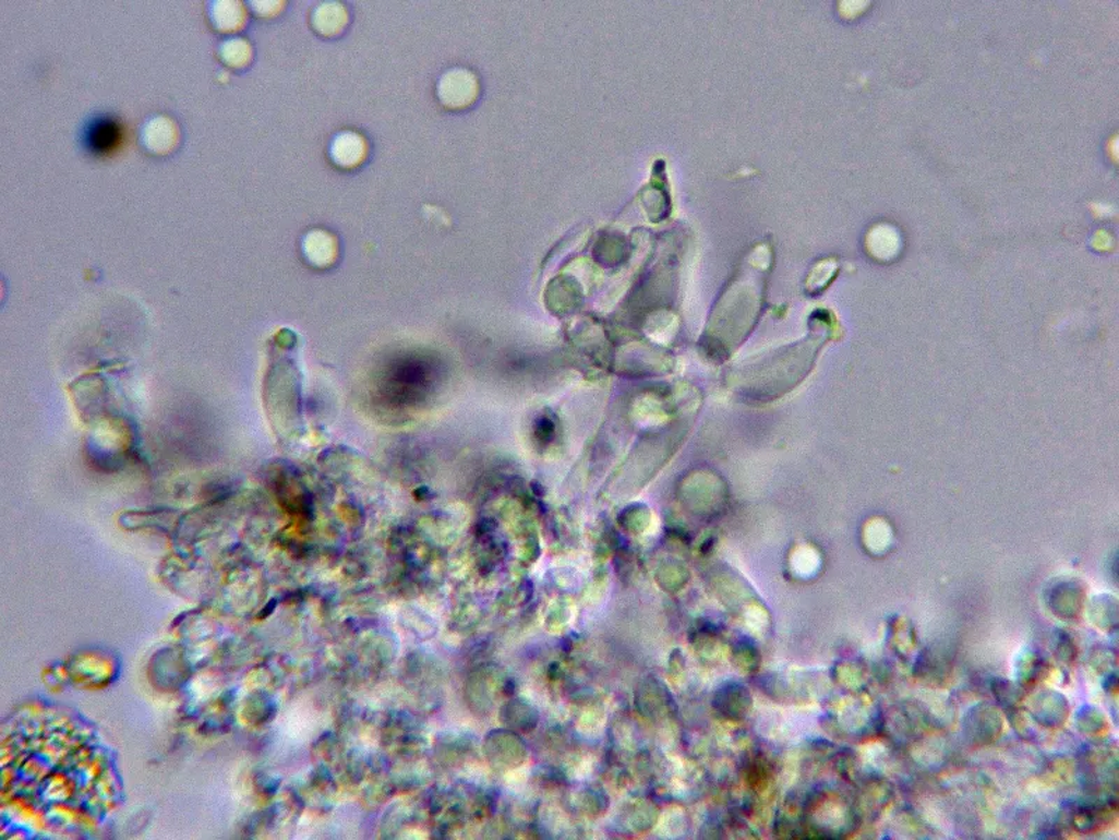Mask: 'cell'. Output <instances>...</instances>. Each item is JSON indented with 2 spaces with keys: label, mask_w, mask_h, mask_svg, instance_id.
<instances>
[{
  "label": "cell",
  "mask_w": 1119,
  "mask_h": 840,
  "mask_svg": "<svg viewBox=\"0 0 1119 840\" xmlns=\"http://www.w3.org/2000/svg\"><path fill=\"white\" fill-rule=\"evenodd\" d=\"M123 128L121 121L111 113H96L83 123L79 142L88 155L101 157L110 155L121 145Z\"/></svg>",
  "instance_id": "6da1fadb"
}]
</instances>
